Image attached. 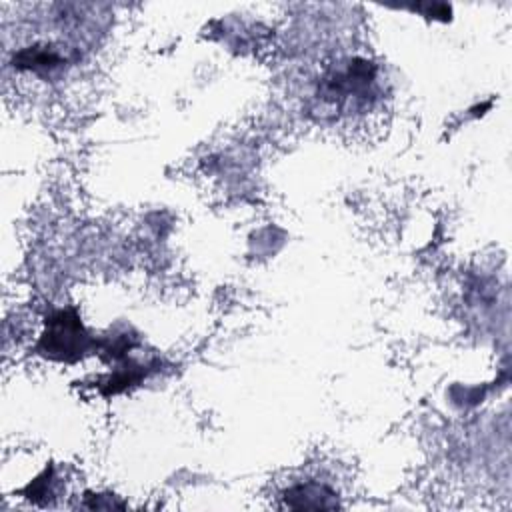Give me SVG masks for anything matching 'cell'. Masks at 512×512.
Masks as SVG:
<instances>
[{
    "label": "cell",
    "mask_w": 512,
    "mask_h": 512,
    "mask_svg": "<svg viewBox=\"0 0 512 512\" xmlns=\"http://www.w3.org/2000/svg\"><path fill=\"white\" fill-rule=\"evenodd\" d=\"M336 496L332 490H328L322 484H298L294 488H290L286 492V502L292 498H300L302 502H298L296 508H334L330 502H326L324 498H332Z\"/></svg>",
    "instance_id": "2"
},
{
    "label": "cell",
    "mask_w": 512,
    "mask_h": 512,
    "mask_svg": "<svg viewBox=\"0 0 512 512\" xmlns=\"http://www.w3.org/2000/svg\"><path fill=\"white\" fill-rule=\"evenodd\" d=\"M90 342L76 310L70 308L58 310L54 316L46 318V330L40 336L38 350L50 360L74 362L88 352Z\"/></svg>",
    "instance_id": "1"
}]
</instances>
